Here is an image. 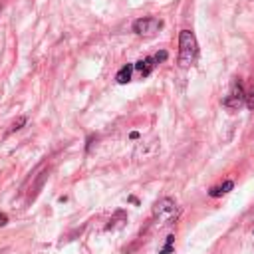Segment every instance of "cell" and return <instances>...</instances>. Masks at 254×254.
<instances>
[{"mask_svg": "<svg viewBox=\"0 0 254 254\" xmlns=\"http://www.w3.org/2000/svg\"><path fill=\"white\" fill-rule=\"evenodd\" d=\"M199 58V44L191 30H183L179 36V66L191 68L197 64Z\"/></svg>", "mask_w": 254, "mask_h": 254, "instance_id": "1", "label": "cell"}, {"mask_svg": "<svg viewBox=\"0 0 254 254\" xmlns=\"http://www.w3.org/2000/svg\"><path fill=\"white\" fill-rule=\"evenodd\" d=\"M177 216H179V207H177V203H175L171 197L159 199V201L153 205V218L157 220L159 226H165V224L175 222Z\"/></svg>", "mask_w": 254, "mask_h": 254, "instance_id": "2", "label": "cell"}, {"mask_svg": "<svg viewBox=\"0 0 254 254\" xmlns=\"http://www.w3.org/2000/svg\"><path fill=\"white\" fill-rule=\"evenodd\" d=\"M244 103H246V93H244L242 82H240V80H234V82L230 84V89H228L226 97L222 99V105L234 111V109H240Z\"/></svg>", "mask_w": 254, "mask_h": 254, "instance_id": "3", "label": "cell"}, {"mask_svg": "<svg viewBox=\"0 0 254 254\" xmlns=\"http://www.w3.org/2000/svg\"><path fill=\"white\" fill-rule=\"evenodd\" d=\"M163 28V22L159 18H139L133 22V32L137 36H155Z\"/></svg>", "mask_w": 254, "mask_h": 254, "instance_id": "4", "label": "cell"}, {"mask_svg": "<svg viewBox=\"0 0 254 254\" xmlns=\"http://www.w3.org/2000/svg\"><path fill=\"white\" fill-rule=\"evenodd\" d=\"M153 68H155V58H143V60H139L137 64H135V70H139V74L145 78V76H149L151 72H153Z\"/></svg>", "mask_w": 254, "mask_h": 254, "instance_id": "5", "label": "cell"}, {"mask_svg": "<svg viewBox=\"0 0 254 254\" xmlns=\"http://www.w3.org/2000/svg\"><path fill=\"white\" fill-rule=\"evenodd\" d=\"M133 68H135L133 64H125V66L117 72V78H115L117 84H127V82H129V80H131V74H133Z\"/></svg>", "mask_w": 254, "mask_h": 254, "instance_id": "6", "label": "cell"}, {"mask_svg": "<svg viewBox=\"0 0 254 254\" xmlns=\"http://www.w3.org/2000/svg\"><path fill=\"white\" fill-rule=\"evenodd\" d=\"M232 187H234V183H232V181H226V183H222L220 187L211 189V197H220V195H226L228 191H232Z\"/></svg>", "mask_w": 254, "mask_h": 254, "instance_id": "7", "label": "cell"}, {"mask_svg": "<svg viewBox=\"0 0 254 254\" xmlns=\"http://www.w3.org/2000/svg\"><path fill=\"white\" fill-rule=\"evenodd\" d=\"M173 242H175V236H167V240H165V246L159 250V254H171L173 252Z\"/></svg>", "mask_w": 254, "mask_h": 254, "instance_id": "8", "label": "cell"}, {"mask_svg": "<svg viewBox=\"0 0 254 254\" xmlns=\"http://www.w3.org/2000/svg\"><path fill=\"white\" fill-rule=\"evenodd\" d=\"M22 125H26V117H18V119L12 123L10 131H18V129H22Z\"/></svg>", "mask_w": 254, "mask_h": 254, "instance_id": "9", "label": "cell"}, {"mask_svg": "<svg viewBox=\"0 0 254 254\" xmlns=\"http://www.w3.org/2000/svg\"><path fill=\"white\" fill-rule=\"evenodd\" d=\"M246 105H248L250 109H254V89H252L250 93H246Z\"/></svg>", "mask_w": 254, "mask_h": 254, "instance_id": "10", "label": "cell"}, {"mask_svg": "<svg viewBox=\"0 0 254 254\" xmlns=\"http://www.w3.org/2000/svg\"><path fill=\"white\" fill-rule=\"evenodd\" d=\"M155 58V62H163V60H167V52L163 50V52H159L157 56H153Z\"/></svg>", "mask_w": 254, "mask_h": 254, "instance_id": "11", "label": "cell"}, {"mask_svg": "<svg viewBox=\"0 0 254 254\" xmlns=\"http://www.w3.org/2000/svg\"><path fill=\"white\" fill-rule=\"evenodd\" d=\"M6 222H8V216H6L4 212H0V226H4Z\"/></svg>", "mask_w": 254, "mask_h": 254, "instance_id": "12", "label": "cell"}, {"mask_svg": "<svg viewBox=\"0 0 254 254\" xmlns=\"http://www.w3.org/2000/svg\"><path fill=\"white\" fill-rule=\"evenodd\" d=\"M0 12H2V6H0Z\"/></svg>", "mask_w": 254, "mask_h": 254, "instance_id": "13", "label": "cell"}]
</instances>
